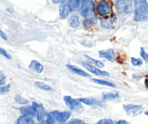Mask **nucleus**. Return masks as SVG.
<instances>
[{"mask_svg": "<svg viewBox=\"0 0 148 124\" xmlns=\"http://www.w3.org/2000/svg\"><path fill=\"white\" fill-rule=\"evenodd\" d=\"M119 97V92H104L102 94L103 100H113Z\"/></svg>", "mask_w": 148, "mask_h": 124, "instance_id": "obj_18", "label": "nucleus"}, {"mask_svg": "<svg viewBox=\"0 0 148 124\" xmlns=\"http://www.w3.org/2000/svg\"><path fill=\"white\" fill-rule=\"evenodd\" d=\"M77 99L81 103H84L86 105H89V106H93V105L102 106V103L95 98H79Z\"/></svg>", "mask_w": 148, "mask_h": 124, "instance_id": "obj_13", "label": "nucleus"}, {"mask_svg": "<svg viewBox=\"0 0 148 124\" xmlns=\"http://www.w3.org/2000/svg\"><path fill=\"white\" fill-rule=\"evenodd\" d=\"M0 55H2V56H4L5 58H8V59H11V58H12V57L10 56V54L8 53L6 50H5V49H2V48H1V47H0Z\"/></svg>", "mask_w": 148, "mask_h": 124, "instance_id": "obj_28", "label": "nucleus"}, {"mask_svg": "<svg viewBox=\"0 0 148 124\" xmlns=\"http://www.w3.org/2000/svg\"><path fill=\"white\" fill-rule=\"evenodd\" d=\"M117 124H129V123H128L126 121H124V120H120V121H118Z\"/></svg>", "mask_w": 148, "mask_h": 124, "instance_id": "obj_34", "label": "nucleus"}, {"mask_svg": "<svg viewBox=\"0 0 148 124\" xmlns=\"http://www.w3.org/2000/svg\"><path fill=\"white\" fill-rule=\"evenodd\" d=\"M116 6L121 14H130L133 10L132 0H116Z\"/></svg>", "mask_w": 148, "mask_h": 124, "instance_id": "obj_5", "label": "nucleus"}, {"mask_svg": "<svg viewBox=\"0 0 148 124\" xmlns=\"http://www.w3.org/2000/svg\"><path fill=\"white\" fill-rule=\"evenodd\" d=\"M100 58H105L109 61H113L115 59V52L113 49H108L106 50H102L99 52Z\"/></svg>", "mask_w": 148, "mask_h": 124, "instance_id": "obj_12", "label": "nucleus"}, {"mask_svg": "<svg viewBox=\"0 0 148 124\" xmlns=\"http://www.w3.org/2000/svg\"><path fill=\"white\" fill-rule=\"evenodd\" d=\"M53 124H65L71 117V113L69 111L60 112L58 110L52 111L49 113Z\"/></svg>", "mask_w": 148, "mask_h": 124, "instance_id": "obj_4", "label": "nucleus"}, {"mask_svg": "<svg viewBox=\"0 0 148 124\" xmlns=\"http://www.w3.org/2000/svg\"><path fill=\"white\" fill-rule=\"evenodd\" d=\"M32 106L35 109L36 112L37 120L39 121V124H53L52 119L48 113H47L45 110V108L41 104L34 102L32 103Z\"/></svg>", "mask_w": 148, "mask_h": 124, "instance_id": "obj_3", "label": "nucleus"}, {"mask_svg": "<svg viewBox=\"0 0 148 124\" xmlns=\"http://www.w3.org/2000/svg\"><path fill=\"white\" fill-rule=\"evenodd\" d=\"M92 81H94L96 84H98L103 85V86H109V87H113L116 88V85L115 84H113V83L110 82V81H105V80H102V79H98V78H92Z\"/></svg>", "mask_w": 148, "mask_h": 124, "instance_id": "obj_19", "label": "nucleus"}, {"mask_svg": "<svg viewBox=\"0 0 148 124\" xmlns=\"http://www.w3.org/2000/svg\"><path fill=\"white\" fill-rule=\"evenodd\" d=\"M20 111H21V112L23 115H28V116L30 117L35 116L36 115V112L35 109H34V108L32 105L31 106L28 105V106L22 107V108H20Z\"/></svg>", "mask_w": 148, "mask_h": 124, "instance_id": "obj_14", "label": "nucleus"}, {"mask_svg": "<svg viewBox=\"0 0 148 124\" xmlns=\"http://www.w3.org/2000/svg\"><path fill=\"white\" fill-rule=\"evenodd\" d=\"M10 84L7 85V86H0V94H5L8 92L10 91Z\"/></svg>", "mask_w": 148, "mask_h": 124, "instance_id": "obj_29", "label": "nucleus"}, {"mask_svg": "<svg viewBox=\"0 0 148 124\" xmlns=\"http://www.w3.org/2000/svg\"><path fill=\"white\" fill-rule=\"evenodd\" d=\"M94 12L93 0H83L81 7V15L84 18L91 16Z\"/></svg>", "mask_w": 148, "mask_h": 124, "instance_id": "obj_7", "label": "nucleus"}, {"mask_svg": "<svg viewBox=\"0 0 148 124\" xmlns=\"http://www.w3.org/2000/svg\"><path fill=\"white\" fill-rule=\"evenodd\" d=\"M84 58L88 62H89V63H91V64H94V65H95L96 66H97L98 68H104V66H105V65H104L103 62H101L100 60H97L94 59V58H90V57L88 56V55H84Z\"/></svg>", "mask_w": 148, "mask_h": 124, "instance_id": "obj_21", "label": "nucleus"}, {"mask_svg": "<svg viewBox=\"0 0 148 124\" xmlns=\"http://www.w3.org/2000/svg\"><path fill=\"white\" fill-rule=\"evenodd\" d=\"M95 10L99 16L108 18L113 14V3L110 0H98Z\"/></svg>", "mask_w": 148, "mask_h": 124, "instance_id": "obj_2", "label": "nucleus"}, {"mask_svg": "<svg viewBox=\"0 0 148 124\" xmlns=\"http://www.w3.org/2000/svg\"><path fill=\"white\" fill-rule=\"evenodd\" d=\"M52 1L54 4H59L61 3L63 0H52Z\"/></svg>", "mask_w": 148, "mask_h": 124, "instance_id": "obj_35", "label": "nucleus"}, {"mask_svg": "<svg viewBox=\"0 0 148 124\" xmlns=\"http://www.w3.org/2000/svg\"><path fill=\"white\" fill-rule=\"evenodd\" d=\"M68 23L70 26L73 28H76L80 25V19L78 15H72L68 20Z\"/></svg>", "mask_w": 148, "mask_h": 124, "instance_id": "obj_17", "label": "nucleus"}, {"mask_svg": "<svg viewBox=\"0 0 148 124\" xmlns=\"http://www.w3.org/2000/svg\"><path fill=\"white\" fill-rule=\"evenodd\" d=\"M28 69L36 73H42L45 70V67L37 60H32L28 65Z\"/></svg>", "mask_w": 148, "mask_h": 124, "instance_id": "obj_11", "label": "nucleus"}, {"mask_svg": "<svg viewBox=\"0 0 148 124\" xmlns=\"http://www.w3.org/2000/svg\"><path fill=\"white\" fill-rule=\"evenodd\" d=\"M82 65L84 67V68L86 70H87L89 72L95 74V75H98V76H109V73L106 71H101L99 68H96V67L93 66L92 65H91L90 63H88V62H82Z\"/></svg>", "mask_w": 148, "mask_h": 124, "instance_id": "obj_8", "label": "nucleus"}, {"mask_svg": "<svg viewBox=\"0 0 148 124\" xmlns=\"http://www.w3.org/2000/svg\"><path fill=\"white\" fill-rule=\"evenodd\" d=\"M7 11H8V12H10V13H12V12H13V10H12V9H10V8H8V9H7Z\"/></svg>", "mask_w": 148, "mask_h": 124, "instance_id": "obj_37", "label": "nucleus"}, {"mask_svg": "<svg viewBox=\"0 0 148 124\" xmlns=\"http://www.w3.org/2000/svg\"><path fill=\"white\" fill-rule=\"evenodd\" d=\"M5 81H6V78H5V74L0 71V86H2V85L5 84Z\"/></svg>", "mask_w": 148, "mask_h": 124, "instance_id": "obj_31", "label": "nucleus"}, {"mask_svg": "<svg viewBox=\"0 0 148 124\" xmlns=\"http://www.w3.org/2000/svg\"><path fill=\"white\" fill-rule=\"evenodd\" d=\"M0 36L2 37L4 40H8V36H7L5 32H3L2 30H0Z\"/></svg>", "mask_w": 148, "mask_h": 124, "instance_id": "obj_33", "label": "nucleus"}, {"mask_svg": "<svg viewBox=\"0 0 148 124\" xmlns=\"http://www.w3.org/2000/svg\"><path fill=\"white\" fill-rule=\"evenodd\" d=\"M113 23V20L106 19V20H104V21H102V22H101V24H102V27H104V28H109L112 25Z\"/></svg>", "mask_w": 148, "mask_h": 124, "instance_id": "obj_27", "label": "nucleus"}, {"mask_svg": "<svg viewBox=\"0 0 148 124\" xmlns=\"http://www.w3.org/2000/svg\"><path fill=\"white\" fill-rule=\"evenodd\" d=\"M67 67H68V68L70 70V71H72V72L74 73H76L77 74V75H80V76H83V77L90 76V75H89L88 73H86V71H83V70L80 69V68H77V67L73 66V65H67Z\"/></svg>", "mask_w": 148, "mask_h": 124, "instance_id": "obj_15", "label": "nucleus"}, {"mask_svg": "<svg viewBox=\"0 0 148 124\" xmlns=\"http://www.w3.org/2000/svg\"><path fill=\"white\" fill-rule=\"evenodd\" d=\"M35 86H36V87L39 88V89H42V90H45V91H52V89L51 88V86H49V85L46 84L45 83L42 82V81H36Z\"/></svg>", "mask_w": 148, "mask_h": 124, "instance_id": "obj_22", "label": "nucleus"}, {"mask_svg": "<svg viewBox=\"0 0 148 124\" xmlns=\"http://www.w3.org/2000/svg\"><path fill=\"white\" fill-rule=\"evenodd\" d=\"M15 102L16 103L20 104V105H26L28 104V100L25 99H24L23 97L20 96V95H18V96L15 97Z\"/></svg>", "mask_w": 148, "mask_h": 124, "instance_id": "obj_25", "label": "nucleus"}, {"mask_svg": "<svg viewBox=\"0 0 148 124\" xmlns=\"http://www.w3.org/2000/svg\"><path fill=\"white\" fill-rule=\"evenodd\" d=\"M59 12L60 17L61 19H65V18H66L68 16L71 10L68 4V0H63L61 2L59 8Z\"/></svg>", "mask_w": 148, "mask_h": 124, "instance_id": "obj_9", "label": "nucleus"}, {"mask_svg": "<svg viewBox=\"0 0 148 124\" xmlns=\"http://www.w3.org/2000/svg\"><path fill=\"white\" fill-rule=\"evenodd\" d=\"M145 87L148 89V78H145Z\"/></svg>", "mask_w": 148, "mask_h": 124, "instance_id": "obj_36", "label": "nucleus"}, {"mask_svg": "<svg viewBox=\"0 0 148 124\" xmlns=\"http://www.w3.org/2000/svg\"><path fill=\"white\" fill-rule=\"evenodd\" d=\"M124 110L128 112L129 114H131L132 115H137L142 112V107L141 105H132V104H129V105H126L124 106Z\"/></svg>", "mask_w": 148, "mask_h": 124, "instance_id": "obj_10", "label": "nucleus"}, {"mask_svg": "<svg viewBox=\"0 0 148 124\" xmlns=\"http://www.w3.org/2000/svg\"><path fill=\"white\" fill-rule=\"evenodd\" d=\"M145 115H148V111H147V112H145Z\"/></svg>", "mask_w": 148, "mask_h": 124, "instance_id": "obj_38", "label": "nucleus"}, {"mask_svg": "<svg viewBox=\"0 0 148 124\" xmlns=\"http://www.w3.org/2000/svg\"><path fill=\"white\" fill-rule=\"evenodd\" d=\"M15 124H34V121L32 117L22 115L18 118Z\"/></svg>", "mask_w": 148, "mask_h": 124, "instance_id": "obj_16", "label": "nucleus"}, {"mask_svg": "<svg viewBox=\"0 0 148 124\" xmlns=\"http://www.w3.org/2000/svg\"><path fill=\"white\" fill-rule=\"evenodd\" d=\"M83 0H68V4L71 11H75L79 8Z\"/></svg>", "mask_w": 148, "mask_h": 124, "instance_id": "obj_20", "label": "nucleus"}, {"mask_svg": "<svg viewBox=\"0 0 148 124\" xmlns=\"http://www.w3.org/2000/svg\"><path fill=\"white\" fill-rule=\"evenodd\" d=\"M84 25L85 28H89L92 25V21L90 19H86L84 21Z\"/></svg>", "mask_w": 148, "mask_h": 124, "instance_id": "obj_32", "label": "nucleus"}, {"mask_svg": "<svg viewBox=\"0 0 148 124\" xmlns=\"http://www.w3.org/2000/svg\"><path fill=\"white\" fill-rule=\"evenodd\" d=\"M140 56L142 60L145 61L146 63H148V52H147L143 47L140 48Z\"/></svg>", "mask_w": 148, "mask_h": 124, "instance_id": "obj_24", "label": "nucleus"}, {"mask_svg": "<svg viewBox=\"0 0 148 124\" xmlns=\"http://www.w3.org/2000/svg\"><path fill=\"white\" fill-rule=\"evenodd\" d=\"M67 124H87L84 122V121H82L80 119H73L71 120V121L68 123Z\"/></svg>", "mask_w": 148, "mask_h": 124, "instance_id": "obj_30", "label": "nucleus"}, {"mask_svg": "<svg viewBox=\"0 0 148 124\" xmlns=\"http://www.w3.org/2000/svg\"><path fill=\"white\" fill-rule=\"evenodd\" d=\"M134 16L136 22H142L148 18V4L147 0H134Z\"/></svg>", "mask_w": 148, "mask_h": 124, "instance_id": "obj_1", "label": "nucleus"}, {"mask_svg": "<svg viewBox=\"0 0 148 124\" xmlns=\"http://www.w3.org/2000/svg\"><path fill=\"white\" fill-rule=\"evenodd\" d=\"M97 124H117V123L111 119L104 118V119L99 120V121L97 123Z\"/></svg>", "mask_w": 148, "mask_h": 124, "instance_id": "obj_26", "label": "nucleus"}, {"mask_svg": "<svg viewBox=\"0 0 148 124\" xmlns=\"http://www.w3.org/2000/svg\"><path fill=\"white\" fill-rule=\"evenodd\" d=\"M63 99L67 106L73 112H82L84 110V107L82 106V103L78 101V99H73L70 96H65Z\"/></svg>", "mask_w": 148, "mask_h": 124, "instance_id": "obj_6", "label": "nucleus"}, {"mask_svg": "<svg viewBox=\"0 0 148 124\" xmlns=\"http://www.w3.org/2000/svg\"><path fill=\"white\" fill-rule=\"evenodd\" d=\"M131 62H132V65L135 67L141 66L143 64V60L142 58H131Z\"/></svg>", "mask_w": 148, "mask_h": 124, "instance_id": "obj_23", "label": "nucleus"}]
</instances>
